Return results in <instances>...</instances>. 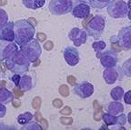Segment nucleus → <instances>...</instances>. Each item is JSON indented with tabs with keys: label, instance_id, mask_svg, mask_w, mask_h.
<instances>
[{
	"label": "nucleus",
	"instance_id": "29",
	"mask_svg": "<svg viewBox=\"0 0 131 130\" xmlns=\"http://www.w3.org/2000/svg\"><path fill=\"white\" fill-rule=\"evenodd\" d=\"M20 78H21L20 75H18V74H14V75L11 77L10 79H11V81L15 84V85L18 88V84H19V81H20Z\"/></svg>",
	"mask_w": 131,
	"mask_h": 130
},
{
	"label": "nucleus",
	"instance_id": "30",
	"mask_svg": "<svg viewBox=\"0 0 131 130\" xmlns=\"http://www.w3.org/2000/svg\"><path fill=\"white\" fill-rule=\"evenodd\" d=\"M124 102L127 105H131V90H128L127 93L124 94Z\"/></svg>",
	"mask_w": 131,
	"mask_h": 130
},
{
	"label": "nucleus",
	"instance_id": "1",
	"mask_svg": "<svg viewBox=\"0 0 131 130\" xmlns=\"http://www.w3.org/2000/svg\"><path fill=\"white\" fill-rule=\"evenodd\" d=\"M15 42L18 45H23L33 39L35 35V27L27 19H21L14 23Z\"/></svg>",
	"mask_w": 131,
	"mask_h": 130
},
{
	"label": "nucleus",
	"instance_id": "14",
	"mask_svg": "<svg viewBox=\"0 0 131 130\" xmlns=\"http://www.w3.org/2000/svg\"><path fill=\"white\" fill-rule=\"evenodd\" d=\"M64 58L67 64L71 67L77 66L80 61V57L78 50L73 47H67L63 51Z\"/></svg>",
	"mask_w": 131,
	"mask_h": 130
},
{
	"label": "nucleus",
	"instance_id": "17",
	"mask_svg": "<svg viewBox=\"0 0 131 130\" xmlns=\"http://www.w3.org/2000/svg\"><path fill=\"white\" fill-rule=\"evenodd\" d=\"M35 86V80L31 75H24L21 77L20 81L18 84L19 89L22 92H28L33 89Z\"/></svg>",
	"mask_w": 131,
	"mask_h": 130
},
{
	"label": "nucleus",
	"instance_id": "15",
	"mask_svg": "<svg viewBox=\"0 0 131 130\" xmlns=\"http://www.w3.org/2000/svg\"><path fill=\"white\" fill-rule=\"evenodd\" d=\"M102 119L106 126H115V125L124 126L127 122V116L123 114L116 116L109 113H105L102 116Z\"/></svg>",
	"mask_w": 131,
	"mask_h": 130
},
{
	"label": "nucleus",
	"instance_id": "28",
	"mask_svg": "<svg viewBox=\"0 0 131 130\" xmlns=\"http://www.w3.org/2000/svg\"><path fill=\"white\" fill-rule=\"evenodd\" d=\"M8 22V15L6 10L0 8V27Z\"/></svg>",
	"mask_w": 131,
	"mask_h": 130
},
{
	"label": "nucleus",
	"instance_id": "37",
	"mask_svg": "<svg viewBox=\"0 0 131 130\" xmlns=\"http://www.w3.org/2000/svg\"><path fill=\"white\" fill-rule=\"evenodd\" d=\"M54 105H55L56 106H57V107H60V106H62V101L61 100H55V102H54Z\"/></svg>",
	"mask_w": 131,
	"mask_h": 130
},
{
	"label": "nucleus",
	"instance_id": "27",
	"mask_svg": "<svg viewBox=\"0 0 131 130\" xmlns=\"http://www.w3.org/2000/svg\"><path fill=\"white\" fill-rule=\"evenodd\" d=\"M22 129L23 130H37V129H39V130H42L43 127L40 126L39 124H37V122H28L27 124L24 125L22 126Z\"/></svg>",
	"mask_w": 131,
	"mask_h": 130
},
{
	"label": "nucleus",
	"instance_id": "12",
	"mask_svg": "<svg viewBox=\"0 0 131 130\" xmlns=\"http://www.w3.org/2000/svg\"><path fill=\"white\" fill-rule=\"evenodd\" d=\"M68 39L73 42L75 47H80L85 44L88 39V33L84 29H80L78 27H74L69 31L68 35Z\"/></svg>",
	"mask_w": 131,
	"mask_h": 130
},
{
	"label": "nucleus",
	"instance_id": "31",
	"mask_svg": "<svg viewBox=\"0 0 131 130\" xmlns=\"http://www.w3.org/2000/svg\"><path fill=\"white\" fill-rule=\"evenodd\" d=\"M6 115V107L4 104L0 103V118L5 117Z\"/></svg>",
	"mask_w": 131,
	"mask_h": 130
},
{
	"label": "nucleus",
	"instance_id": "9",
	"mask_svg": "<svg viewBox=\"0 0 131 130\" xmlns=\"http://www.w3.org/2000/svg\"><path fill=\"white\" fill-rule=\"evenodd\" d=\"M17 51V45L13 41L0 40V61L6 60Z\"/></svg>",
	"mask_w": 131,
	"mask_h": 130
},
{
	"label": "nucleus",
	"instance_id": "38",
	"mask_svg": "<svg viewBox=\"0 0 131 130\" xmlns=\"http://www.w3.org/2000/svg\"><path fill=\"white\" fill-rule=\"evenodd\" d=\"M127 119H128V122L131 124V112H129L128 115H127Z\"/></svg>",
	"mask_w": 131,
	"mask_h": 130
},
{
	"label": "nucleus",
	"instance_id": "32",
	"mask_svg": "<svg viewBox=\"0 0 131 130\" xmlns=\"http://www.w3.org/2000/svg\"><path fill=\"white\" fill-rule=\"evenodd\" d=\"M60 93L63 96H68V94H69V90L67 85H62L61 88H60Z\"/></svg>",
	"mask_w": 131,
	"mask_h": 130
},
{
	"label": "nucleus",
	"instance_id": "11",
	"mask_svg": "<svg viewBox=\"0 0 131 130\" xmlns=\"http://www.w3.org/2000/svg\"><path fill=\"white\" fill-rule=\"evenodd\" d=\"M94 85L88 81H82L74 86V93L81 98H90L94 93Z\"/></svg>",
	"mask_w": 131,
	"mask_h": 130
},
{
	"label": "nucleus",
	"instance_id": "25",
	"mask_svg": "<svg viewBox=\"0 0 131 130\" xmlns=\"http://www.w3.org/2000/svg\"><path fill=\"white\" fill-rule=\"evenodd\" d=\"M121 69H122L123 75H125L127 77H131V57L123 63Z\"/></svg>",
	"mask_w": 131,
	"mask_h": 130
},
{
	"label": "nucleus",
	"instance_id": "13",
	"mask_svg": "<svg viewBox=\"0 0 131 130\" xmlns=\"http://www.w3.org/2000/svg\"><path fill=\"white\" fill-rule=\"evenodd\" d=\"M100 64L104 67H112L117 66L118 63V56L116 51L113 49H108L101 54L100 57Z\"/></svg>",
	"mask_w": 131,
	"mask_h": 130
},
{
	"label": "nucleus",
	"instance_id": "23",
	"mask_svg": "<svg viewBox=\"0 0 131 130\" xmlns=\"http://www.w3.org/2000/svg\"><path fill=\"white\" fill-rule=\"evenodd\" d=\"M111 0H88L89 5L95 9H103L106 7Z\"/></svg>",
	"mask_w": 131,
	"mask_h": 130
},
{
	"label": "nucleus",
	"instance_id": "18",
	"mask_svg": "<svg viewBox=\"0 0 131 130\" xmlns=\"http://www.w3.org/2000/svg\"><path fill=\"white\" fill-rule=\"evenodd\" d=\"M107 113L113 115V116H119L123 114L124 112V106L119 101L110 102L107 106Z\"/></svg>",
	"mask_w": 131,
	"mask_h": 130
},
{
	"label": "nucleus",
	"instance_id": "39",
	"mask_svg": "<svg viewBox=\"0 0 131 130\" xmlns=\"http://www.w3.org/2000/svg\"><path fill=\"white\" fill-rule=\"evenodd\" d=\"M0 80H1V79H0Z\"/></svg>",
	"mask_w": 131,
	"mask_h": 130
},
{
	"label": "nucleus",
	"instance_id": "3",
	"mask_svg": "<svg viewBox=\"0 0 131 130\" xmlns=\"http://www.w3.org/2000/svg\"><path fill=\"white\" fill-rule=\"evenodd\" d=\"M20 51L26 56L31 63H34L40 57L42 54V47L37 39H31L30 41L23 44L20 47Z\"/></svg>",
	"mask_w": 131,
	"mask_h": 130
},
{
	"label": "nucleus",
	"instance_id": "34",
	"mask_svg": "<svg viewBox=\"0 0 131 130\" xmlns=\"http://www.w3.org/2000/svg\"><path fill=\"white\" fill-rule=\"evenodd\" d=\"M68 83H69L70 85H76V77H72V75H70V77H68Z\"/></svg>",
	"mask_w": 131,
	"mask_h": 130
},
{
	"label": "nucleus",
	"instance_id": "4",
	"mask_svg": "<svg viewBox=\"0 0 131 130\" xmlns=\"http://www.w3.org/2000/svg\"><path fill=\"white\" fill-rule=\"evenodd\" d=\"M106 27V20L101 15H96L86 26V33L89 37L97 39L103 35Z\"/></svg>",
	"mask_w": 131,
	"mask_h": 130
},
{
	"label": "nucleus",
	"instance_id": "36",
	"mask_svg": "<svg viewBox=\"0 0 131 130\" xmlns=\"http://www.w3.org/2000/svg\"><path fill=\"white\" fill-rule=\"evenodd\" d=\"M61 113H62V114L69 115L70 113H71V109H70V107H68V106H66V107L61 111Z\"/></svg>",
	"mask_w": 131,
	"mask_h": 130
},
{
	"label": "nucleus",
	"instance_id": "24",
	"mask_svg": "<svg viewBox=\"0 0 131 130\" xmlns=\"http://www.w3.org/2000/svg\"><path fill=\"white\" fill-rule=\"evenodd\" d=\"M33 117H34V116H33L32 113H30V112H25V113L20 114L17 116V122H18V124L24 126V125L30 122L31 120L33 119Z\"/></svg>",
	"mask_w": 131,
	"mask_h": 130
},
{
	"label": "nucleus",
	"instance_id": "19",
	"mask_svg": "<svg viewBox=\"0 0 131 130\" xmlns=\"http://www.w3.org/2000/svg\"><path fill=\"white\" fill-rule=\"evenodd\" d=\"M13 100H14V95L10 90H8L6 88H0V103L6 105L13 102Z\"/></svg>",
	"mask_w": 131,
	"mask_h": 130
},
{
	"label": "nucleus",
	"instance_id": "8",
	"mask_svg": "<svg viewBox=\"0 0 131 130\" xmlns=\"http://www.w3.org/2000/svg\"><path fill=\"white\" fill-rule=\"evenodd\" d=\"M71 14L74 17L85 19L90 15V6L85 0H77L73 4Z\"/></svg>",
	"mask_w": 131,
	"mask_h": 130
},
{
	"label": "nucleus",
	"instance_id": "16",
	"mask_svg": "<svg viewBox=\"0 0 131 130\" xmlns=\"http://www.w3.org/2000/svg\"><path fill=\"white\" fill-rule=\"evenodd\" d=\"M0 40L14 41V22H7L0 27Z\"/></svg>",
	"mask_w": 131,
	"mask_h": 130
},
{
	"label": "nucleus",
	"instance_id": "20",
	"mask_svg": "<svg viewBox=\"0 0 131 130\" xmlns=\"http://www.w3.org/2000/svg\"><path fill=\"white\" fill-rule=\"evenodd\" d=\"M22 3L27 8L36 10V9L43 7L46 0H22Z\"/></svg>",
	"mask_w": 131,
	"mask_h": 130
},
{
	"label": "nucleus",
	"instance_id": "2",
	"mask_svg": "<svg viewBox=\"0 0 131 130\" xmlns=\"http://www.w3.org/2000/svg\"><path fill=\"white\" fill-rule=\"evenodd\" d=\"M30 63L31 62L21 51H17L9 58L6 59V67L12 73L23 75L28 71Z\"/></svg>",
	"mask_w": 131,
	"mask_h": 130
},
{
	"label": "nucleus",
	"instance_id": "21",
	"mask_svg": "<svg viewBox=\"0 0 131 130\" xmlns=\"http://www.w3.org/2000/svg\"><path fill=\"white\" fill-rule=\"evenodd\" d=\"M92 47L94 49V51L96 53V57L99 58L101 56V53L104 49H106V44L105 41L102 40H98V41H95L92 43Z\"/></svg>",
	"mask_w": 131,
	"mask_h": 130
},
{
	"label": "nucleus",
	"instance_id": "10",
	"mask_svg": "<svg viewBox=\"0 0 131 130\" xmlns=\"http://www.w3.org/2000/svg\"><path fill=\"white\" fill-rule=\"evenodd\" d=\"M117 44L121 48L131 50V26L122 27L117 35Z\"/></svg>",
	"mask_w": 131,
	"mask_h": 130
},
{
	"label": "nucleus",
	"instance_id": "5",
	"mask_svg": "<svg viewBox=\"0 0 131 130\" xmlns=\"http://www.w3.org/2000/svg\"><path fill=\"white\" fill-rule=\"evenodd\" d=\"M107 13L112 18H123L128 14L127 3L124 0H111L107 5Z\"/></svg>",
	"mask_w": 131,
	"mask_h": 130
},
{
	"label": "nucleus",
	"instance_id": "7",
	"mask_svg": "<svg viewBox=\"0 0 131 130\" xmlns=\"http://www.w3.org/2000/svg\"><path fill=\"white\" fill-rule=\"evenodd\" d=\"M103 78L108 85H113L117 81H121L123 78L122 69L117 65L112 67H106L103 71Z\"/></svg>",
	"mask_w": 131,
	"mask_h": 130
},
{
	"label": "nucleus",
	"instance_id": "22",
	"mask_svg": "<svg viewBox=\"0 0 131 130\" xmlns=\"http://www.w3.org/2000/svg\"><path fill=\"white\" fill-rule=\"evenodd\" d=\"M124 89L121 86H116L110 91V96L115 101H120L124 98Z\"/></svg>",
	"mask_w": 131,
	"mask_h": 130
},
{
	"label": "nucleus",
	"instance_id": "6",
	"mask_svg": "<svg viewBox=\"0 0 131 130\" xmlns=\"http://www.w3.org/2000/svg\"><path fill=\"white\" fill-rule=\"evenodd\" d=\"M73 7L72 0H50L48 3V9L52 15L61 16L71 12Z\"/></svg>",
	"mask_w": 131,
	"mask_h": 130
},
{
	"label": "nucleus",
	"instance_id": "33",
	"mask_svg": "<svg viewBox=\"0 0 131 130\" xmlns=\"http://www.w3.org/2000/svg\"><path fill=\"white\" fill-rule=\"evenodd\" d=\"M61 122L63 123L64 125H71L72 122H73V119L72 118H62Z\"/></svg>",
	"mask_w": 131,
	"mask_h": 130
},
{
	"label": "nucleus",
	"instance_id": "26",
	"mask_svg": "<svg viewBox=\"0 0 131 130\" xmlns=\"http://www.w3.org/2000/svg\"><path fill=\"white\" fill-rule=\"evenodd\" d=\"M94 107L96 109L95 111V114H94V118L95 120L98 121V120H100L102 118V116H103V109H102V106H99L97 103V101H94Z\"/></svg>",
	"mask_w": 131,
	"mask_h": 130
},
{
	"label": "nucleus",
	"instance_id": "35",
	"mask_svg": "<svg viewBox=\"0 0 131 130\" xmlns=\"http://www.w3.org/2000/svg\"><path fill=\"white\" fill-rule=\"evenodd\" d=\"M127 6H128V14H127V17L131 21V0H128L127 2Z\"/></svg>",
	"mask_w": 131,
	"mask_h": 130
}]
</instances>
